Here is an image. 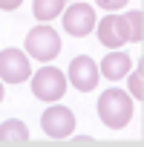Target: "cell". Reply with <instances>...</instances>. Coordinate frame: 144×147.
I'll use <instances>...</instances> for the list:
<instances>
[{
    "label": "cell",
    "mask_w": 144,
    "mask_h": 147,
    "mask_svg": "<svg viewBox=\"0 0 144 147\" xmlns=\"http://www.w3.org/2000/svg\"><path fill=\"white\" fill-rule=\"evenodd\" d=\"M98 118L110 127V130H121L130 124L133 118V101L124 90H104L98 95Z\"/></svg>",
    "instance_id": "6da1fadb"
},
{
    "label": "cell",
    "mask_w": 144,
    "mask_h": 147,
    "mask_svg": "<svg viewBox=\"0 0 144 147\" xmlns=\"http://www.w3.org/2000/svg\"><path fill=\"white\" fill-rule=\"evenodd\" d=\"M66 92V75L55 66H43L32 75V95L40 101H58Z\"/></svg>",
    "instance_id": "7a4b0ae2"
},
{
    "label": "cell",
    "mask_w": 144,
    "mask_h": 147,
    "mask_svg": "<svg viewBox=\"0 0 144 147\" xmlns=\"http://www.w3.org/2000/svg\"><path fill=\"white\" fill-rule=\"evenodd\" d=\"M26 52L38 61H52L61 55V38L52 26H35L29 35H26Z\"/></svg>",
    "instance_id": "3957f363"
},
{
    "label": "cell",
    "mask_w": 144,
    "mask_h": 147,
    "mask_svg": "<svg viewBox=\"0 0 144 147\" xmlns=\"http://www.w3.org/2000/svg\"><path fill=\"white\" fill-rule=\"evenodd\" d=\"M98 18H95V9L89 3H72L66 12H63V29L72 35V38H84L95 29Z\"/></svg>",
    "instance_id": "277c9868"
},
{
    "label": "cell",
    "mask_w": 144,
    "mask_h": 147,
    "mask_svg": "<svg viewBox=\"0 0 144 147\" xmlns=\"http://www.w3.org/2000/svg\"><path fill=\"white\" fill-rule=\"evenodd\" d=\"M29 75H32V69H29V58L23 55V49H3L0 52V81L23 84Z\"/></svg>",
    "instance_id": "5b68a950"
},
{
    "label": "cell",
    "mask_w": 144,
    "mask_h": 147,
    "mask_svg": "<svg viewBox=\"0 0 144 147\" xmlns=\"http://www.w3.org/2000/svg\"><path fill=\"white\" fill-rule=\"evenodd\" d=\"M69 84L78 92H92L98 87V63L89 55H78L69 63Z\"/></svg>",
    "instance_id": "8992f818"
},
{
    "label": "cell",
    "mask_w": 144,
    "mask_h": 147,
    "mask_svg": "<svg viewBox=\"0 0 144 147\" xmlns=\"http://www.w3.org/2000/svg\"><path fill=\"white\" fill-rule=\"evenodd\" d=\"M40 127H43V133L52 136V138H66V136H72V130H75V115H72L69 107L55 104V107H49V110L40 115Z\"/></svg>",
    "instance_id": "52a82bcc"
},
{
    "label": "cell",
    "mask_w": 144,
    "mask_h": 147,
    "mask_svg": "<svg viewBox=\"0 0 144 147\" xmlns=\"http://www.w3.org/2000/svg\"><path fill=\"white\" fill-rule=\"evenodd\" d=\"M95 29H98V40L110 49H118L130 40V23L124 15H107Z\"/></svg>",
    "instance_id": "ba28073f"
},
{
    "label": "cell",
    "mask_w": 144,
    "mask_h": 147,
    "mask_svg": "<svg viewBox=\"0 0 144 147\" xmlns=\"http://www.w3.org/2000/svg\"><path fill=\"white\" fill-rule=\"evenodd\" d=\"M101 75L104 78H110V81H118V78H124L127 72H130V55L127 52H110L104 61H101Z\"/></svg>",
    "instance_id": "9c48e42d"
},
{
    "label": "cell",
    "mask_w": 144,
    "mask_h": 147,
    "mask_svg": "<svg viewBox=\"0 0 144 147\" xmlns=\"http://www.w3.org/2000/svg\"><path fill=\"white\" fill-rule=\"evenodd\" d=\"M0 141H6V144H23V141H29V130H26V124L17 121V118L3 121V124H0Z\"/></svg>",
    "instance_id": "30bf717a"
},
{
    "label": "cell",
    "mask_w": 144,
    "mask_h": 147,
    "mask_svg": "<svg viewBox=\"0 0 144 147\" xmlns=\"http://www.w3.org/2000/svg\"><path fill=\"white\" fill-rule=\"evenodd\" d=\"M32 15L38 20L49 23L58 15H63V0H35V3H32Z\"/></svg>",
    "instance_id": "8fae6325"
},
{
    "label": "cell",
    "mask_w": 144,
    "mask_h": 147,
    "mask_svg": "<svg viewBox=\"0 0 144 147\" xmlns=\"http://www.w3.org/2000/svg\"><path fill=\"white\" fill-rule=\"evenodd\" d=\"M124 18H127V23H130V40H133V43H141V38H144V32H141V20H144L141 9H133V12H127Z\"/></svg>",
    "instance_id": "7c38bea8"
},
{
    "label": "cell",
    "mask_w": 144,
    "mask_h": 147,
    "mask_svg": "<svg viewBox=\"0 0 144 147\" xmlns=\"http://www.w3.org/2000/svg\"><path fill=\"white\" fill-rule=\"evenodd\" d=\"M130 75V95H135L138 101L144 98V87H141V61H138V72H127Z\"/></svg>",
    "instance_id": "4fadbf2b"
},
{
    "label": "cell",
    "mask_w": 144,
    "mask_h": 147,
    "mask_svg": "<svg viewBox=\"0 0 144 147\" xmlns=\"http://www.w3.org/2000/svg\"><path fill=\"white\" fill-rule=\"evenodd\" d=\"M95 3H98L101 9H110V12H112V9H121L124 3H130V0H95Z\"/></svg>",
    "instance_id": "5bb4252c"
},
{
    "label": "cell",
    "mask_w": 144,
    "mask_h": 147,
    "mask_svg": "<svg viewBox=\"0 0 144 147\" xmlns=\"http://www.w3.org/2000/svg\"><path fill=\"white\" fill-rule=\"evenodd\" d=\"M23 3V0H0V9H3V12H12V9H17Z\"/></svg>",
    "instance_id": "9a60e30c"
},
{
    "label": "cell",
    "mask_w": 144,
    "mask_h": 147,
    "mask_svg": "<svg viewBox=\"0 0 144 147\" xmlns=\"http://www.w3.org/2000/svg\"><path fill=\"white\" fill-rule=\"evenodd\" d=\"M3 95H6V92H3V84H0V101H3Z\"/></svg>",
    "instance_id": "2e32d148"
},
{
    "label": "cell",
    "mask_w": 144,
    "mask_h": 147,
    "mask_svg": "<svg viewBox=\"0 0 144 147\" xmlns=\"http://www.w3.org/2000/svg\"><path fill=\"white\" fill-rule=\"evenodd\" d=\"M75 3H78V0H75Z\"/></svg>",
    "instance_id": "e0dca14e"
}]
</instances>
